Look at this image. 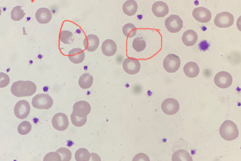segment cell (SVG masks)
I'll list each match as a JSON object with an SVG mask.
<instances>
[{
  "label": "cell",
  "mask_w": 241,
  "mask_h": 161,
  "mask_svg": "<svg viewBox=\"0 0 241 161\" xmlns=\"http://www.w3.org/2000/svg\"><path fill=\"white\" fill-rule=\"evenodd\" d=\"M44 161H61V157L59 153L56 152H51L47 153L44 158Z\"/></svg>",
  "instance_id": "obj_32"
},
{
  "label": "cell",
  "mask_w": 241,
  "mask_h": 161,
  "mask_svg": "<svg viewBox=\"0 0 241 161\" xmlns=\"http://www.w3.org/2000/svg\"><path fill=\"white\" fill-rule=\"evenodd\" d=\"M122 32L124 35L128 38L134 36L137 33V29L132 23H128L122 27Z\"/></svg>",
  "instance_id": "obj_25"
},
{
  "label": "cell",
  "mask_w": 241,
  "mask_h": 161,
  "mask_svg": "<svg viewBox=\"0 0 241 161\" xmlns=\"http://www.w3.org/2000/svg\"><path fill=\"white\" fill-rule=\"evenodd\" d=\"M32 126L28 121H25L21 122L19 125L18 131L19 134L25 135L28 133L31 130Z\"/></svg>",
  "instance_id": "obj_29"
},
{
  "label": "cell",
  "mask_w": 241,
  "mask_h": 161,
  "mask_svg": "<svg viewBox=\"0 0 241 161\" xmlns=\"http://www.w3.org/2000/svg\"><path fill=\"white\" fill-rule=\"evenodd\" d=\"M161 108L165 114L171 115L175 114L179 109V104L178 101L173 98H168L162 102Z\"/></svg>",
  "instance_id": "obj_12"
},
{
  "label": "cell",
  "mask_w": 241,
  "mask_h": 161,
  "mask_svg": "<svg viewBox=\"0 0 241 161\" xmlns=\"http://www.w3.org/2000/svg\"><path fill=\"white\" fill-rule=\"evenodd\" d=\"M91 108L89 104L85 101H80L76 103L73 107L72 113L80 117H85L89 113Z\"/></svg>",
  "instance_id": "obj_13"
},
{
  "label": "cell",
  "mask_w": 241,
  "mask_h": 161,
  "mask_svg": "<svg viewBox=\"0 0 241 161\" xmlns=\"http://www.w3.org/2000/svg\"><path fill=\"white\" fill-rule=\"evenodd\" d=\"M25 13L21 9V7L17 6L14 7L11 13V18L13 20L19 21L22 19Z\"/></svg>",
  "instance_id": "obj_26"
},
{
  "label": "cell",
  "mask_w": 241,
  "mask_h": 161,
  "mask_svg": "<svg viewBox=\"0 0 241 161\" xmlns=\"http://www.w3.org/2000/svg\"><path fill=\"white\" fill-rule=\"evenodd\" d=\"M150 161L148 157L143 153H139L136 155L132 161Z\"/></svg>",
  "instance_id": "obj_34"
},
{
  "label": "cell",
  "mask_w": 241,
  "mask_h": 161,
  "mask_svg": "<svg viewBox=\"0 0 241 161\" xmlns=\"http://www.w3.org/2000/svg\"><path fill=\"white\" fill-rule=\"evenodd\" d=\"M99 43L98 37L94 34H89L84 38L83 44L85 49L89 52L95 51L99 47Z\"/></svg>",
  "instance_id": "obj_14"
},
{
  "label": "cell",
  "mask_w": 241,
  "mask_h": 161,
  "mask_svg": "<svg viewBox=\"0 0 241 161\" xmlns=\"http://www.w3.org/2000/svg\"><path fill=\"white\" fill-rule=\"evenodd\" d=\"M30 109L29 103L25 100H21L18 102L14 108L16 116L20 119L26 118L29 115Z\"/></svg>",
  "instance_id": "obj_8"
},
{
  "label": "cell",
  "mask_w": 241,
  "mask_h": 161,
  "mask_svg": "<svg viewBox=\"0 0 241 161\" xmlns=\"http://www.w3.org/2000/svg\"><path fill=\"white\" fill-rule=\"evenodd\" d=\"M91 156V154L88 150L83 148L78 149L75 154V159L77 161H88Z\"/></svg>",
  "instance_id": "obj_24"
},
{
  "label": "cell",
  "mask_w": 241,
  "mask_h": 161,
  "mask_svg": "<svg viewBox=\"0 0 241 161\" xmlns=\"http://www.w3.org/2000/svg\"><path fill=\"white\" fill-rule=\"evenodd\" d=\"M153 14L158 17H163L169 13V8L167 4L162 1L154 3L152 8Z\"/></svg>",
  "instance_id": "obj_15"
},
{
  "label": "cell",
  "mask_w": 241,
  "mask_h": 161,
  "mask_svg": "<svg viewBox=\"0 0 241 161\" xmlns=\"http://www.w3.org/2000/svg\"><path fill=\"white\" fill-rule=\"evenodd\" d=\"M165 25L169 32L176 33L183 28V21L179 15L171 14L166 19Z\"/></svg>",
  "instance_id": "obj_5"
},
{
  "label": "cell",
  "mask_w": 241,
  "mask_h": 161,
  "mask_svg": "<svg viewBox=\"0 0 241 161\" xmlns=\"http://www.w3.org/2000/svg\"><path fill=\"white\" fill-rule=\"evenodd\" d=\"M36 86L31 81L19 80L13 84L11 91L14 96L21 97L32 95L36 92Z\"/></svg>",
  "instance_id": "obj_1"
},
{
  "label": "cell",
  "mask_w": 241,
  "mask_h": 161,
  "mask_svg": "<svg viewBox=\"0 0 241 161\" xmlns=\"http://www.w3.org/2000/svg\"><path fill=\"white\" fill-rule=\"evenodd\" d=\"M219 133L224 140L231 141L237 138L239 132L236 125L231 120L225 121L221 125Z\"/></svg>",
  "instance_id": "obj_2"
},
{
  "label": "cell",
  "mask_w": 241,
  "mask_h": 161,
  "mask_svg": "<svg viewBox=\"0 0 241 161\" xmlns=\"http://www.w3.org/2000/svg\"><path fill=\"white\" fill-rule=\"evenodd\" d=\"M196 33L194 30L190 29L185 31L183 34L182 41L184 44L187 46L194 45L198 39Z\"/></svg>",
  "instance_id": "obj_19"
},
{
  "label": "cell",
  "mask_w": 241,
  "mask_h": 161,
  "mask_svg": "<svg viewBox=\"0 0 241 161\" xmlns=\"http://www.w3.org/2000/svg\"><path fill=\"white\" fill-rule=\"evenodd\" d=\"M117 45L115 42L110 39L104 41L101 46V50L103 53L107 56L110 57L114 55L116 52Z\"/></svg>",
  "instance_id": "obj_17"
},
{
  "label": "cell",
  "mask_w": 241,
  "mask_h": 161,
  "mask_svg": "<svg viewBox=\"0 0 241 161\" xmlns=\"http://www.w3.org/2000/svg\"><path fill=\"white\" fill-rule=\"evenodd\" d=\"M85 54L81 49L76 48L72 49L68 53V58L70 60L75 64L81 63L84 60Z\"/></svg>",
  "instance_id": "obj_18"
},
{
  "label": "cell",
  "mask_w": 241,
  "mask_h": 161,
  "mask_svg": "<svg viewBox=\"0 0 241 161\" xmlns=\"http://www.w3.org/2000/svg\"><path fill=\"white\" fill-rule=\"evenodd\" d=\"M132 45L135 50L137 52H140L145 49L146 44L142 37H137L134 39Z\"/></svg>",
  "instance_id": "obj_28"
},
{
  "label": "cell",
  "mask_w": 241,
  "mask_h": 161,
  "mask_svg": "<svg viewBox=\"0 0 241 161\" xmlns=\"http://www.w3.org/2000/svg\"><path fill=\"white\" fill-rule=\"evenodd\" d=\"M163 67L167 72L170 73L176 72L180 65V60L179 57L173 54L168 55L163 60Z\"/></svg>",
  "instance_id": "obj_6"
},
{
  "label": "cell",
  "mask_w": 241,
  "mask_h": 161,
  "mask_svg": "<svg viewBox=\"0 0 241 161\" xmlns=\"http://www.w3.org/2000/svg\"><path fill=\"white\" fill-rule=\"evenodd\" d=\"M183 71L187 76L194 78L197 76L200 71L199 68L195 63L190 62L187 63L184 66Z\"/></svg>",
  "instance_id": "obj_20"
},
{
  "label": "cell",
  "mask_w": 241,
  "mask_h": 161,
  "mask_svg": "<svg viewBox=\"0 0 241 161\" xmlns=\"http://www.w3.org/2000/svg\"><path fill=\"white\" fill-rule=\"evenodd\" d=\"M137 9V4L134 0H127L122 6L123 13L128 16H132L135 14Z\"/></svg>",
  "instance_id": "obj_21"
},
{
  "label": "cell",
  "mask_w": 241,
  "mask_h": 161,
  "mask_svg": "<svg viewBox=\"0 0 241 161\" xmlns=\"http://www.w3.org/2000/svg\"><path fill=\"white\" fill-rule=\"evenodd\" d=\"M10 78L8 76L3 72L0 73V87L3 88L6 86L9 83Z\"/></svg>",
  "instance_id": "obj_33"
},
{
  "label": "cell",
  "mask_w": 241,
  "mask_h": 161,
  "mask_svg": "<svg viewBox=\"0 0 241 161\" xmlns=\"http://www.w3.org/2000/svg\"><path fill=\"white\" fill-rule=\"evenodd\" d=\"M172 160L173 161H193L192 157L186 151L180 149L175 151L173 154Z\"/></svg>",
  "instance_id": "obj_22"
},
{
  "label": "cell",
  "mask_w": 241,
  "mask_h": 161,
  "mask_svg": "<svg viewBox=\"0 0 241 161\" xmlns=\"http://www.w3.org/2000/svg\"><path fill=\"white\" fill-rule=\"evenodd\" d=\"M53 127L59 131H63L68 127L69 122L67 115L62 113H58L54 115L52 119Z\"/></svg>",
  "instance_id": "obj_9"
},
{
  "label": "cell",
  "mask_w": 241,
  "mask_h": 161,
  "mask_svg": "<svg viewBox=\"0 0 241 161\" xmlns=\"http://www.w3.org/2000/svg\"><path fill=\"white\" fill-rule=\"evenodd\" d=\"M93 81L92 76L89 73H85L81 75L78 80V84L83 89L89 88L92 85Z\"/></svg>",
  "instance_id": "obj_23"
},
{
  "label": "cell",
  "mask_w": 241,
  "mask_h": 161,
  "mask_svg": "<svg viewBox=\"0 0 241 161\" xmlns=\"http://www.w3.org/2000/svg\"><path fill=\"white\" fill-rule=\"evenodd\" d=\"M35 17L39 23L45 24L49 23L51 20L52 15L48 9L46 8H41L36 11Z\"/></svg>",
  "instance_id": "obj_16"
},
{
  "label": "cell",
  "mask_w": 241,
  "mask_h": 161,
  "mask_svg": "<svg viewBox=\"0 0 241 161\" xmlns=\"http://www.w3.org/2000/svg\"><path fill=\"white\" fill-rule=\"evenodd\" d=\"M53 104L52 98L48 94H39L32 98V104L37 109H47L50 108Z\"/></svg>",
  "instance_id": "obj_3"
},
{
  "label": "cell",
  "mask_w": 241,
  "mask_h": 161,
  "mask_svg": "<svg viewBox=\"0 0 241 161\" xmlns=\"http://www.w3.org/2000/svg\"><path fill=\"white\" fill-rule=\"evenodd\" d=\"M192 15L196 20L201 23H206L209 21L212 18L210 11L207 8L199 7L194 8Z\"/></svg>",
  "instance_id": "obj_11"
},
{
  "label": "cell",
  "mask_w": 241,
  "mask_h": 161,
  "mask_svg": "<svg viewBox=\"0 0 241 161\" xmlns=\"http://www.w3.org/2000/svg\"><path fill=\"white\" fill-rule=\"evenodd\" d=\"M60 154L62 161H69L72 158V153L70 150L67 148L61 147L56 151Z\"/></svg>",
  "instance_id": "obj_31"
},
{
  "label": "cell",
  "mask_w": 241,
  "mask_h": 161,
  "mask_svg": "<svg viewBox=\"0 0 241 161\" xmlns=\"http://www.w3.org/2000/svg\"><path fill=\"white\" fill-rule=\"evenodd\" d=\"M232 77L228 72L222 71L217 73L214 78L216 85L221 88H226L229 87L232 84Z\"/></svg>",
  "instance_id": "obj_7"
},
{
  "label": "cell",
  "mask_w": 241,
  "mask_h": 161,
  "mask_svg": "<svg viewBox=\"0 0 241 161\" xmlns=\"http://www.w3.org/2000/svg\"><path fill=\"white\" fill-rule=\"evenodd\" d=\"M73 33L67 30L62 31L60 34V40L61 42L65 44L72 43L74 40Z\"/></svg>",
  "instance_id": "obj_27"
},
{
  "label": "cell",
  "mask_w": 241,
  "mask_h": 161,
  "mask_svg": "<svg viewBox=\"0 0 241 161\" xmlns=\"http://www.w3.org/2000/svg\"><path fill=\"white\" fill-rule=\"evenodd\" d=\"M70 117L72 124L77 127L82 126L86 123L87 120V116L80 117L72 113Z\"/></svg>",
  "instance_id": "obj_30"
},
{
  "label": "cell",
  "mask_w": 241,
  "mask_h": 161,
  "mask_svg": "<svg viewBox=\"0 0 241 161\" xmlns=\"http://www.w3.org/2000/svg\"><path fill=\"white\" fill-rule=\"evenodd\" d=\"M234 18L232 14L227 12L218 14L214 19V23L217 27L221 28H228L232 26L234 23Z\"/></svg>",
  "instance_id": "obj_4"
},
{
  "label": "cell",
  "mask_w": 241,
  "mask_h": 161,
  "mask_svg": "<svg viewBox=\"0 0 241 161\" xmlns=\"http://www.w3.org/2000/svg\"><path fill=\"white\" fill-rule=\"evenodd\" d=\"M123 68L124 70L130 75H135L139 71L141 64L139 61L133 58H127L123 63Z\"/></svg>",
  "instance_id": "obj_10"
}]
</instances>
